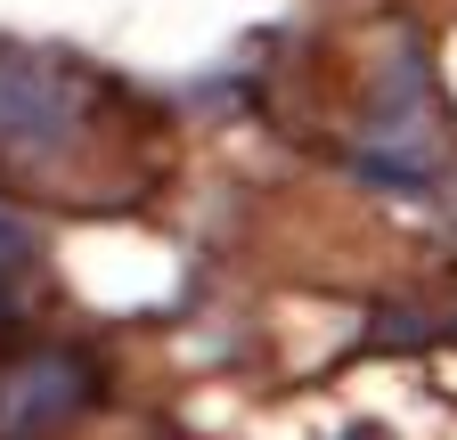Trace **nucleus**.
Returning a JSON list of instances; mask_svg holds the SVG:
<instances>
[{
	"mask_svg": "<svg viewBox=\"0 0 457 440\" xmlns=\"http://www.w3.org/2000/svg\"><path fill=\"white\" fill-rule=\"evenodd\" d=\"M90 392H98V375L74 351H33V359H17L9 375H0V440H41L57 424H74L90 408Z\"/></svg>",
	"mask_w": 457,
	"mask_h": 440,
	"instance_id": "nucleus-1",
	"label": "nucleus"
},
{
	"mask_svg": "<svg viewBox=\"0 0 457 440\" xmlns=\"http://www.w3.org/2000/svg\"><path fill=\"white\" fill-rule=\"evenodd\" d=\"M17 253H25V229H17L9 212H0V261H17Z\"/></svg>",
	"mask_w": 457,
	"mask_h": 440,
	"instance_id": "nucleus-3",
	"label": "nucleus"
},
{
	"mask_svg": "<svg viewBox=\"0 0 457 440\" xmlns=\"http://www.w3.org/2000/svg\"><path fill=\"white\" fill-rule=\"evenodd\" d=\"M82 115V82L57 66H0V155H49Z\"/></svg>",
	"mask_w": 457,
	"mask_h": 440,
	"instance_id": "nucleus-2",
	"label": "nucleus"
}]
</instances>
